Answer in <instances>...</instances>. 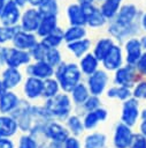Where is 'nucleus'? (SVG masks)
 Here are the masks:
<instances>
[{
	"instance_id": "32",
	"label": "nucleus",
	"mask_w": 146,
	"mask_h": 148,
	"mask_svg": "<svg viewBox=\"0 0 146 148\" xmlns=\"http://www.w3.org/2000/svg\"><path fill=\"white\" fill-rule=\"evenodd\" d=\"M70 92H71V95H72L74 102L77 103V104L84 103V102L89 98V96H90V90H89L87 86H86L85 83H83V82L77 83V84L72 88V90H71Z\"/></svg>"
},
{
	"instance_id": "11",
	"label": "nucleus",
	"mask_w": 146,
	"mask_h": 148,
	"mask_svg": "<svg viewBox=\"0 0 146 148\" xmlns=\"http://www.w3.org/2000/svg\"><path fill=\"white\" fill-rule=\"evenodd\" d=\"M140 9L136 3L132 2H124L118 10L117 15L115 16L114 21L120 24H131L133 22L139 21L140 17Z\"/></svg>"
},
{
	"instance_id": "52",
	"label": "nucleus",
	"mask_w": 146,
	"mask_h": 148,
	"mask_svg": "<svg viewBox=\"0 0 146 148\" xmlns=\"http://www.w3.org/2000/svg\"><path fill=\"white\" fill-rule=\"evenodd\" d=\"M45 0H29V6H33V7H39Z\"/></svg>"
},
{
	"instance_id": "33",
	"label": "nucleus",
	"mask_w": 146,
	"mask_h": 148,
	"mask_svg": "<svg viewBox=\"0 0 146 148\" xmlns=\"http://www.w3.org/2000/svg\"><path fill=\"white\" fill-rule=\"evenodd\" d=\"M60 90V84L57 82V80L55 77H48L44 80V89H43V95L46 98H51L53 96H55L56 94H59Z\"/></svg>"
},
{
	"instance_id": "26",
	"label": "nucleus",
	"mask_w": 146,
	"mask_h": 148,
	"mask_svg": "<svg viewBox=\"0 0 146 148\" xmlns=\"http://www.w3.org/2000/svg\"><path fill=\"white\" fill-rule=\"evenodd\" d=\"M18 103H20L18 97L10 90L6 89L0 95V111L2 113H7V112L15 110L17 108Z\"/></svg>"
},
{
	"instance_id": "7",
	"label": "nucleus",
	"mask_w": 146,
	"mask_h": 148,
	"mask_svg": "<svg viewBox=\"0 0 146 148\" xmlns=\"http://www.w3.org/2000/svg\"><path fill=\"white\" fill-rule=\"evenodd\" d=\"M138 72L135 66L125 65L114 71V83L116 86H123L126 88L133 87L138 80Z\"/></svg>"
},
{
	"instance_id": "19",
	"label": "nucleus",
	"mask_w": 146,
	"mask_h": 148,
	"mask_svg": "<svg viewBox=\"0 0 146 148\" xmlns=\"http://www.w3.org/2000/svg\"><path fill=\"white\" fill-rule=\"evenodd\" d=\"M44 89V80L34 77V76H28L23 84L24 94L28 98L34 99L43 95Z\"/></svg>"
},
{
	"instance_id": "42",
	"label": "nucleus",
	"mask_w": 146,
	"mask_h": 148,
	"mask_svg": "<svg viewBox=\"0 0 146 148\" xmlns=\"http://www.w3.org/2000/svg\"><path fill=\"white\" fill-rule=\"evenodd\" d=\"M130 148H146V136H144L141 133L133 135Z\"/></svg>"
},
{
	"instance_id": "51",
	"label": "nucleus",
	"mask_w": 146,
	"mask_h": 148,
	"mask_svg": "<svg viewBox=\"0 0 146 148\" xmlns=\"http://www.w3.org/2000/svg\"><path fill=\"white\" fill-rule=\"evenodd\" d=\"M14 1H15L22 9L25 8L26 6H29V0H14Z\"/></svg>"
},
{
	"instance_id": "18",
	"label": "nucleus",
	"mask_w": 146,
	"mask_h": 148,
	"mask_svg": "<svg viewBox=\"0 0 146 148\" xmlns=\"http://www.w3.org/2000/svg\"><path fill=\"white\" fill-rule=\"evenodd\" d=\"M133 140V134L130 130V126H128L124 123H121L115 128L114 134V145L116 148H128L130 147L131 142Z\"/></svg>"
},
{
	"instance_id": "6",
	"label": "nucleus",
	"mask_w": 146,
	"mask_h": 148,
	"mask_svg": "<svg viewBox=\"0 0 146 148\" xmlns=\"http://www.w3.org/2000/svg\"><path fill=\"white\" fill-rule=\"evenodd\" d=\"M124 62V52H123V47L120 45V43H116L112 46V49L109 50V52L105 56V58L101 60V65L103 67V69H106L107 72H114L117 68H120L121 66H123Z\"/></svg>"
},
{
	"instance_id": "17",
	"label": "nucleus",
	"mask_w": 146,
	"mask_h": 148,
	"mask_svg": "<svg viewBox=\"0 0 146 148\" xmlns=\"http://www.w3.org/2000/svg\"><path fill=\"white\" fill-rule=\"evenodd\" d=\"M1 81L5 89L11 90L23 81V74L20 71V68L6 66L1 73Z\"/></svg>"
},
{
	"instance_id": "5",
	"label": "nucleus",
	"mask_w": 146,
	"mask_h": 148,
	"mask_svg": "<svg viewBox=\"0 0 146 148\" xmlns=\"http://www.w3.org/2000/svg\"><path fill=\"white\" fill-rule=\"evenodd\" d=\"M123 52H124V61L126 62V65H131L136 67L137 61L139 60L140 56L144 52L140 38L135 36V37H130L126 40H124Z\"/></svg>"
},
{
	"instance_id": "30",
	"label": "nucleus",
	"mask_w": 146,
	"mask_h": 148,
	"mask_svg": "<svg viewBox=\"0 0 146 148\" xmlns=\"http://www.w3.org/2000/svg\"><path fill=\"white\" fill-rule=\"evenodd\" d=\"M17 121L11 117H0V138L13 135L17 130Z\"/></svg>"
},
{
	"instance_id": "16",
	"label": "nucleus",
	"mask_w": 146,
	"mask_h": 148,
	"mask_svg": "<svg viewBox=\"0 0 146 148\" xmlns=\"http://www.w3.org/2000/svg\"><path fill=\"white\" fill-rule=\"evenodd\" d=\"M138 117H139V110H138L137 98L130 97L125 99L122 109V121L128 126H132L137 121Z\"/></svg>"
},
{
	"instance_id": "4",
	"label": "nucleus",
	"mask_w": 146,
	"mask_h": 148,
	"mask_svg": "<svg viewBox=\"0 0 146 148\" xmlns=\"http://www.w3.org/2000/svg\"><path fill=\"white\" fill-rule=\"evenodd\" d=\"M41 18H43V15L39 12L38 7L26 6L25 8L22 9V15H21L18 27L25 31L37 32Z\"/></svg>"
},
{
	"instance_id": "22",
	"label": "nucleus",
	"mask_w": 146,
	"mask_h": 148,
	"mask_svg": "<svg viewBox=\"0 0 146 148\" xmlns=\"http://www.w3.org/2000/svg\"><path fill=\"white\" fill-rule=\"evenodd\" d=\"M124 3V0H103L99 2V8L105 15V17L109 21L114 20L115 16L117 15L118 10L121 9L122 5Z\"/></svg>"
},
{
	"instance_id": "10",
	"label": "nucleus",
	"mask_w": 146,
	"mask_h": 148,
	"mask_svg": "<svg viewBox=\"0 0 146 148\" xmlns=\"http://www.w3.org/2000/svg\"><path fill=\"white\" fill-rule=\"evenodd\" d=\"M21 15H22V8L14 0H7L0 16V24L17 27L21 20Z\"/></svg>"
},
{
	"instance_id": "23",
	"label": "nucleus",
	"mask_w": 146,
	"mask_h": 148,
	"mask_svg": "<svg viewBox=\"0 0 146 148\" xmlns=\"http://www.w3.org/2000/svg\"><path fill=\"white\" fill-rule=\"evenodd\" d=\"M115 44V40L110 37V36H105V37H100L97 42H95V44L93 45V47H92V53L100 60V62H101V60L105 58V56L109 52V50L112 49V46Z\"/></svg>"
},
{
	"instance_id": "44",
	"label": "nucleus",
	"mask_w": 146,
	"mask_h": 148,
	"mask_svg": "<svg viewBox=\"0 0 146 148\" xmlns=\"http://www.w3.org/2000/svg\"><path fill=\"white\" fill-rule=\"evenodd\" d=\"M18 148H37V142L29 135H24L20 140Z\"/></svg>"
},
{
	"instance_id": "56",
	"label": "nucleus",
	"mask_w": 146,
	"mask_h": 148,
	"mask_svg": "<svg viewBox=\"0 0 146 148\" xmlns=\"http://www.w3.org/2000/svg\"><path fill=\"white\" fill-rule=\"evenodd\" d=\"M101 1H103V0H98V3H99V2H101Z\"/></svg>"
},
{
	"instance_id": "43",
	"label": "nucleus",
	"mask_w": 146,
	"mask_h": 148,
	"mask_svg": "<svg viewBox=\"0 0 146 148\" xmlns=\"http://www.w3.org/2000/svg\"><path fill=\"white\" fill-rule=\"evenodd\" d=\"M136 69L139 73V75L146 76V51L143 52V54L140 56L139 60L136 64Z\"/></svg>"
},
{
	"instance_id": "50",
	"label": "nucleus",
	"mask_w": 146,
	"mask_h": 148,
	"mask_svg": "<svg viewBox=\"0 0 146 148\" xmlns=\"http://www.w3.org/2000/svg\"><path fill=\"white\" fill-rule=\"evenodd\" d=\"M78 3H80L83 7H90V6H92V5H95V3H98V0H76Z\"/></svg>"
},
{
	"instance_id": "55",
	"label": "nucleus",
	"mask_w": 146,
	"mask_h": 148,
	"mask_svg": "<svg viewBox=\"0 0 146 148\" xmlns=\"http://www.w3.org/2000/svg\"><path fill=\"white\" fill-rule=\"evenodd\" d=\"M6 89H5V87H3V84H2V81H1V77H0V95L5 91Z\"/></svg>"
},
{
	"instance_id": "2",
	"label": "nucleus",
	"mask_w": 146,
	"mask_h": 148,
	"mask_svg": "<svg viewBox=\"0 0 146 148\" xmlns=\"http://www.w3.org/2000/svg\"><path fill=\"white\" fill-rule=\"evenodd\" d=\"M140 31H141V28H140L139 21L133 22L131 24H120L114 20H112L107 24V34L116 43H123L130 37L138 36Z\"/></svg>"
},
{
	"instance_id": "54",
	"label": "nucleus",
	"mask_w": 146,
	"mask_h": 148,
	"mask_svg": "<svg viewBox=\"0 0 146 148\" xmlns=\"http://www.w3.org/2000/svg\"><path fill=\"white\" fill-rule=\"evenodd\" d=\"M7 0H0V16H1V13L3 10V7H5V3H6Z\"/></svg>"
},
{
	"instance_id": "13",
	"label": "nucleus",
	"mask_w": 146,
	"mask_h": 148,
	"mask_svg": "<svg viewBox=\"0 0 146 148\" xmlns=\"http://www.w3.org/2000/svg\"><path fill=\"white\" fill-rule=\"evenodd\" d=\"M66 17L69 25H86V9L76 0L67 5Z\"/></svg>"
},
{
	"instance_id": "12",
	"label": "nucleus",
	"mask_w": 146,
	"mask_h": 148,
	"mask_svg": "<svg viewBox=\"0 0 146 148\" xmlns=\"http://www.w3.org/2000/svg\"><path fill=\"white\" fill-rule=\"evenodd\" d=\"M40 38L37 36L36 32H30V31H25L22 30L20 27L17 29V31L15 32L13 39H11V45L21 49V50H25V51H30L39 40Z\"/></svg>"
},
{
	"instance_id": "14",
	"label": "nucleus",
	"mask_w": 146,
	"mask_h": 148,
	"mask_svg": "<svg viewBox=\"0 0 146 148\" xmlns=\"http://www.w3.org/2000/svg\"><path fill=\"white\" fill-rule=\"evenodd\" d=\"M54 69L55 68L51 66L46 60H38L33 62L31 61L25 66V73L28 76H34L41 80L54 76Z\"/></svg>"
},
{
	"instance_id": "8",
	"label": "nucleus",
	"mask_w": 146,
	"mask_h": 148,
	"mask_svg": "<svg viewBox=\"0 0 146 148\" xmlns=\"http://www.w3.org/2000/svg\"><path fill=\"white\" fill-rule=\"evenodd\" d=\"M32 61V58L30 56L29 51L17 49L15 46L7 47L6 52V66L8 67H15L21 68L22 66H26Z\"/></svg>"
},
{
	"instance_id": "47",
	"label": "nucleus",
	"mask_w": 146,
	"mask_h": 148,
	"mask_svg": "<svg viewBox=\"0 0 146 148\" xmlns=\"http://www.w3.org/2000/svg\"><path fill=\"white\" fill-rule=\"evenodd\" d=\"M141 117H143V121H141V124H140V133H141L144 136H146V110L143 111Z\"/></svg>"
},
{
	"instance_id": "34",
	"label": "nucleus",
	"mask_w": 146,
	"mask_h": 148,
	"mask_svg": "<svg viewBox=\"0 0 146 148\" xmlns=\"http://www.w3.org/2000/svg\"><path fill=\"white\" fill-rule=\"evenodd\" d=\"M131 91H130V88H126V87H123V86H115V87H112L107 90V96L110 97V98H117V99H121V101H125L128 98H130L131 96Z\"/></svg>"
},
{
	"instance_id": "29",
	"label": "nucleus",
	"mask_w": 146,
	"mask_h": 148,
	"mask_svg": "<svg viewBox=\"0 0 146 148\" xmlns=\"http://www.w3.org/2000/svg\"><path fill=\"white\" fill-rule=\"evenodd\" d=\"M48 47H59L61 44L64 43V29L59 27L49 35L40 38Z\"/></svg>"
},
{
	"instance_id": "39",
	"label": "nucleus",
	"mask_w": 146,
	"mask_h": 148,
	"mask_svg": "<svg viewBox=\"0 0 146 148\" xmlns=\"http://www.w3.org/2000/svg\"><path fill=\"white\" fill-rule=\"evenodd\" d=\"M68 126H69L70 131H71L75 135L80 134V133L83 132V130H84V126H83L82 121H80V120L78 119V117H76V116H72V117H70V118L68 119Z\"/></svg>"
},
{
	"instance_id": "27",
	"label": "nucleus",
	"mask_w": 146,
	"mask_h": 148,
	"mask_svg": "<svg viewBox=\"0 0 146 148\" xmlns=\"http://www.w3.org/2000/svg\"><path fill=\"white\" fill-rule=\"evenodd\" d=\"M87 37L86 25H68L64 29V43L75 42Z\"/></svg>"
},
{
	"instance_id": "48",
	"label": "nucleus",
	"mask_w": 146,
	"mask_h": 148,
	"mask_svg": "<svg viewBox=\"0 0 146 148\" xmlns=\"http://www.w3.org/2000/svg\"><path fill=\"white\" fill-rule=\"evenodd\" d=\"M0 148H14L13 142L6 138H0Z\"/></svg>"
},
{
	"instance_id": "53",
	"label": "nucleus",
	"mask_w": 146,
	"mask_h": 148,
	"mask_svg": "<svg viewBox=\"0 0 146 148\" xmlns=\"http://www.w3.org/2000/svg\"><path fill=\"white\" fill-rule=\"evenodd\" d=\"M140 42H141L143 50H144V51H146V34H145V35H143V36L140 37Z\"/></svg>"
},
{
	"instance_id": "41",
	"label": "nucleus",
	"mask_w": 146,
	"mask_h": 148,
	"mask_svg": "<svg viewBox=\"0 0 146 148\" xmlns=\"http://www.w3.org/2000/svg\"><path fill=\"white\" fill-rule=\"evenodd\" d=\"M100 105V99L98 98V96L95 95H91L89 96V98L84 102V106L87 111H93L95 109H98Z\"/></svg>"
},
{
	"instance_id": "45",
	"label": "nucleus",
	"mask_w": 146,
	"mask_h": 148,
	"mask_svg": "<svg viewBox=\"0 0 146 148\" xmlns=\"http://www.w3.org/2000/svg\"><path fill=\"white\" fill-rule=\"evenodd\" d=\"M64 148H80L79 142L75 138H68L64 141Z\"/></svg>"
},
{
	"instance_id": "31",
	"label": "nucleus",
	"mask_w": 146,
	"mask_h": 148,
	"mask_svg": "<svg viewBox=\"0 0 146 148\" xmlns=\"http://www.w3.org/2000/svg\"><path fill=\"white\" fill-rule=\"evenodd\" d=\"M38 9L43 16H59L60 1L59 0H45L38 7Z\"/></svg>"
},
{
	"instance_id": "28",
	"label": "nucleus",
	"mask_w": 146,
	"mask_h": 148,
	"mask_svg": "<svg viewBox=\"0 0 146 148\" xmlns=\"http://www.w3.org/2000/svg\"><path fill=\"white\" fill-rule=\"evenodd\" d=\"M107 118V111L105 109L98 108L93 111H89V113L86 114L85 119H84V126L89 130L93 128L99 121L105 120Z\"/></svg>"
},
{
	"instance_id": "24",
	"label": "nucleus",
	"mask_w": 146,
	"mask_h": 148,
	"mask_svg": "<svg viewBox=\"0 0 146 148\" xmlns=\"http://www.w3.org/2000/svg\"><path fill=\"white\" fill-rule=\"evenodd\" d=\"M59 27V16H43L36 34L39 38H43L53 32Z\"/></svg>"
},
{
	"instance_id": "35",
	"label": "nucleus",
	"mask_w": 146,
	"mask_h": 148,
	"mask_svg": "<svg viewBox=\"0 0 146 148\" xmlns=\"http://www.w3.org/2000/svg\"><path fill=\"white\" fill-rule=\"evenodd\" d=\"M48 46L41 40L39 39L38 43L29 51L30 52V56L32 58L33 61H38V60H45V57H46V53L48 51Z\"/></svg>"
},
{
	"instance_id": "3",
	"label": "nucleus",
	"mask_w": 146,
	"mask_h": 148,
	"mask_svg": "<svg viewBox=\"0 0 146 148\" xmlns=\"http://www.w3.org/2000/svg\"><path fill=\"white\" fill-rule=\"evenodd\" d=\"M70 98L66 94H56L55 96L47 98L45 109L49 116L64 118L70 112Z\"/></svg>"
},
{
	"instance_id": "20",
	"label": "nucleus",
	"mask_w": 146,
	"mask_h": 148,
	"mask_svg": "<svg viewBox=\"0 0 146 148\" xmlns=\"http://www.w3.org/2000/svg\"><path fill=\"white\" fill-rule=\"evenodd\" d=\"M67 50L76 58V59H80L84 54H86L87 52H90L91 47H92V42L90 38L84 37L82 39L75 40V42H70V43H66Z\"/></svg>"
},
{
	"instance_id": "9",
	"label": "nucleus",
	"mask_w": 146,
	"mask_h": 148,
	"mask_svg": "<svg viewBox=\"0 0 146 148\" xmlns=\"http://www.w3.org/2000/svg\"><path fill=\"white\" fill-rule=\"evenodd\" d=\"M109 81V76L106 69H98L95 71L93 74L87 76V81H86V86L90 90L91 95H95L99 96L101 95Z\"/></svg>"
},
{
	"instance_id": "15",
	"label": "nucleus",
	"mask_w": 146,
	"mask_h": 148,
	"mask_svg": "<svg viewBox=\"0 0 146 148\" xmlns=\"http://www.w3.org/2000/svg\"><path fill=\"white\" fill-rule=\"evenodd\" d=\"M85 9H86V28L98 30L103 27H107L108 20L100 10L98 3L86 7Z\"/></svg>"
},
{
	"instance_id": "21",
	"label": "nucleus",
	"mask_w": 146,
	"mask_h": 148,
	"mask_svg": "<svg viewBox=\"0 0 146 148\" xmlns=\"http://www.w3.org/2000/svg\"><path fill=\"white\" fill-rule=\"evenodd\" d=\"M100 60L92 53V52H87L86 54H84L80 59H79V62H78V66L82 71V73L86 76L93 74L95 71L99 69V66H100Z\"/></svg>"
},
{
	"instance_id": "38",
	"label": "nucleus",
	"mask_w": 146,
	"mask_h": 148,
	"mask_svg": "<svg viewBox=\"0 0 146 148\" xmlns=\"http://www.w3.org/2000/svg\"><path fill=\"white\" fill-rule=\"evenodd\" d=\"M45 60L51 65L53 66L54 68L60 65L62 61H63V58H62V53L60 51L59 47H49L47 53H46V57H45Z\"/></svg>"
},
{
	"instance_id": "25",
	"label": "nucleus",
	"mask_w": 146,
	"mask_h": 148,
	"mask_svg": "<svg viewBox=\"0 0 146 148\" xmlns=\"http://www.w3.org/2000/svg\"><path fill=\"white\" fill-rule=\"evenodd\" d=\"M44 132H45L46 136H48L53 141H57V142H64L69 138L68 131L56 123H49L48 125H46L44 128Z\"/></svg>"
},
{
	"instance_id": "49",
	"label": "nucleus",
	"mask_w": 146,
	"mask_h": 148,
	"mask_svg": "<svg viewBox=\"0 0 146 148\" xmlns=\"http://www.w3.org/2000/svg\"><path fill=\"white\" fill-rule=\"evenodd\" d=\"M139 23H140L141 30L146 32V10L145 12H141L140 17H139Z\"/></svg>"
},
{
	"instance_id": "1",
	"label": "nucleus",
	"mask_w": 146,
	"mask_h": 148,
	"mask_svg": "<svg viewBox=\"0 0 146 148\" xmlns=\"http://www.w3.org/2000/svg\"><path fill=\"white\" fill-rule=\"evenodd\" d=\"M83 73L76 62L62 61L54 69V77L57 80L60 88L64 92H70L72 88L80 82Z\"/></svg>"
},
{
	"instance_id": "46",
	"label": "nucleus",
	"mask_w": 146,
	"mask_h": 148,
	"mask_svg": "<svg viewBox=\"0 0 146 148\" xmlns=\"http://www.w3.org/2000/svg\"><path fill=\"white\" fill-rule=\"evenodd\" d=\"M6 52H7V46L0 45V68L6 66Z\"/></svg>"
},
{
	"instance_id": "40",
	"label": "nucleus",
	"mask_w": 146,
	"mask_h": 148,
	"mask_svg": "<svg viewBox=\"0 0 146 148\" xmlns=\"http://www.w3.org/2000/svg\"><path fill=\"white\" fill-rule=\"evenodd\" d=\"M132 95L135 98H140V99H146V80L139 81L132 91Z\"/></svg>"
},
{
	"instance_id": "37",
	"label": "nucleus",
	"mask_w": 146,
	"mask_h": 148,
	"mask_svg": "<svg viewBox=\"0 0 146 148\" xmlns=\"http://www.w3.org/2000/svg\"><path fill=\"white\" fill-rule=\"evenodd\" d=\"M17 27H9L0 24V45H6L7 43H11V39L17 31Z\"/></svg>"
},
{
	"instance_id": "36",
	"label": "nucleus",
	"mask_w": 146,
	"mask_h": 148,
	"mask_svg": "<svg viewBox=\"0 0 146 148\" xmlns=\"http://www.w3.org/2000/svg\"><path fill=\"white\" fill-rule=\"evenodd\" d=\"M106 143V136L101 133H94L85 139V148H102Z\"/></svg>"
}]
</instances>
